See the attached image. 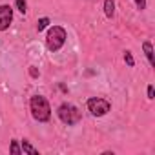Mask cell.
Here are the masks:
<instances>
[{"label": "cell", "mask_w": 155, "mask_h": 155, "mask_svg": "<svg viewBox=\"0 0 155 155\" xmlns=\"http://www.w3.org/2000/svg\"><path fill=\"white\" fill-rule=\"evenodd\" d=\"M15 8H17L22 15L28 13V2H26V0H15Z\"/></svg>", "instance_id": "30bf717a"}, {"label": "cell", "mask_w": 155, "mask_h": 155, "mask_svg": "<svg viewBox=\"0 0 155 155\" xmlns=\"http://www.w3.org/2000/svg\"><path fill=\"white\" fill-rule=\"evenodd\" d=\"M66 38H68V33L62 26H51L46 35V46L51 53H57L66 44Z\"/></svg>", "instance_id": "7a4b0ae2"}, {"label": "cell", "mask_w": 155, "mask_h": 155, "mask_svg": "<svg viewBox=\"0 0 155 155\" xmlns=\"http://www.w3.org/2000/svg\"><path fill=\"white\" fill-rule=\"evenodd\" d=\"M48 26H49V18H48V17H44V18H38V22H37V31L40 33V31H44Z\"/></svg>", "instance_id": "8fae6325"}, {"label": "cell", "mask_w": 155, "mask_h": 155, "mask_svg": "<svg viewBox=\"0 0 155 155\" xmlns=\"http://www.w3.org/2000/svg\"><path fill=\"white\" fill-rule=\"evenodd\" d=\"M29 110L37 122H48L51 119V106L44 95H33L29 99Z\"/></svg>", "instance_id": "6da1fadb"}, {"label": "cell", "mask_w": 155, "mask_h": 155, "mask_svg": "<svg viewBox=\"0 0 155 155\" xmlns=\"http://www.w3.org/2000/svg\"><path fill=\"white\" fill-rule=\"evenodd\" d=\"M146 93H148V99H150V101H153V99H155V90H153V86H151V84L148 86Z\"/></svg>", "instance_id": "5bb4252c"}, {"label": "cell", "mask_w": 155, "mask_h": 155, "mask_svg": "<svg viewBox=\"0 0 155 155\" xmlns=\"http://www.w3.org/2000/svg\"><path fill=\"white\" fill-rule=\"evenodd\" d=\"M29 73H31V77H35V79H37V77H38V75H40V73H38V71H37V69H35L33 66L29 68Z\"/></svg>", "instance_id": "9a60e30c"}, {"label": "cell", "mask_w": 155, "mask_h": 155, "mask_svg": "<svg viewBox=\"0 0 155 155\" xmlns=\"http://www.w3.org/2000/svg\"><path fill=\"white\" fill-rule=\"evenodd\" d=\"M57 115H58V119H60L64 124H68V126L79 124L81 119H82V113L79 111V108L73 106V104H69V102H62V104L58 106V110H57Z\"/></svg>", "instance_id": "3957f363"}, {"label": "cell", "mask_w": 155, "mask_h": 155, "mask_svg": "<svg viewBox=\"0 0 155 155\" xmlns=\"http://www.w3.org/2000/svg\"><path fill=\"white\" fill-rule=\"evenodd\" d=\"M22 153H28V155H38V150H37L28 139H24V140H22Z\"/></svg>", "instance_id": "52a82bcc"}, {"label": "cell", "mask_w": 155, "mask_h": 155, "mask_svg": "<svg viewBox=\"0 0 155 155\" xmlns=\"http://www.w3.org/2000/svg\"><path fill=\"white\" fill-rule=\"evenodd\" d=\"M104 15L108 18L115 17V2H113V0H104Z\"/></svg>", "instance_id": "ba28073f"}, {"label": "cell", "mask_w": 155, "mask_h": 155, "mask_svg": "<svg viewBox=\"0 0 155 155\" xmlns=\"http://www.w3.org/2000/svg\"><path fill=\"white\" fill-rule=\"evenodd\" d=\"M13 22V8L9 4H2L0 6V31L9 29Z\"/></svg>", "instance_id": "5b68a950"}, {"label": "cell", "mask_w": 155, "mask_h": 155, "mask_svg": "<svg viewBox=\"0 0 155 155\" xmlns=\"http://www.w3.org/2000/svg\"><path fill=\"white\" fill-rule=\"evenodd\" d=\"M124 62L131 68V66H135V60H133V55H131V51H124Z\"/></svg>", "instance_id": "7c38bea8"}, {"label": "cell", "mask_w": 155, "mask_h": 155, "mask_svg": "<svg viewBox=\"0 0 155 155\" xmlns=\"http://www.w3.org/2000/svg\"><path fill=\"white\" fill-rule=\"evenodd\" d=\"M9 151L13 153V155H22V146L18 144V140H11V146H9Z\"/></svg>", "instance_id": "9c48e42d"}, {"label": "cell", "mask_w": 155, "mask_h": 155, "mask_svg": "<svg viewBox=\"0 0 155 155\" xmlns=\"http://www.w3.org/2000/svg\"><path fill=\"white\" fill-rule=\"evenodd\" d=\"M142 49H144V55H146L150 66L153 68V66H155V57H153V46H151V42H148V40L142 42Z\"/></svg>", "instance_id": "8992f818"}, {"label": "cell", "mask_w": 155, "mask_h": 155, "mask_svg": "<svg viewBox=\"0 0 155 155\" xmlns=\"http://www.w3.org/2000/svg\"><path fill=\"white\" fill-rule=\"evenodd\" d=\"M133 2H135V6H137V9H146V0H133Z\"/></svg>", "instance_id": "4fadbf2b"}, {"label": "cell", "mask_w": 155, "mask_h": 155, "mask_svg": "<svg viewBox=\"0 0 155 155\" xmlns=\"http://www.w3.org/2000/svg\"><path fill=\"white\" fill-rule=\"evenodd\" d=\"M86 106H88V111H90L93 117H104V115L111 110V102L106 101V99H101V97H91V99H88Z\"/></svg>", "instance_id": "277c9868"}]
</instances>
